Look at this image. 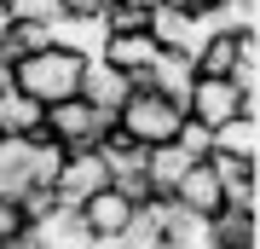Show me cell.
<instances>
[{
  "mask_svg": "<svg viewBox=\"0 0 260 249\" xmlns=\"http://www.w3.org/2000/svg\"><path fill=\"white\" fill-rule=\"evenodd\" d=\"M81 52H70V46H41V52H29L12 64V93H23V99L35 104H58V99H75V87H81Z\"/></svg>",
  "mask_w": 260,
  "mask_h": 249,
  "instance_id": "6da1fadb",
  "label": "cell"
},
{
  "mask_svg": "<svg viewBox=\"0 0 260 249\" xmlns=\"http://www.w3.org/2000/svg\"><path fill=\"white\" fill-rule=\"evenodd\" d=\"M179 122H185V110H179L168 93L156 87H133L127 99H121V110H116V128L133 139V145H168V139L179 133Z\"/></svg>",
  "mask_w": 260,
  "mask_h": 249,
  "instance_id": "7a4b0ae2",
  "label": "cell"
},
{
  "mask_svg": "<svg viewBox=\"0 0 260 249\" xmlns=\"http://www.w3.org/2000/svg\"><path fill=\"white\" fill-rule=\"evenodd\" d=\"M116 128V116H104L99 104H87L81 93L75 99H58V104H41V133L64 151H93L104 133Z\"/></svg>",
  "mask_w": 260,
  "mask_h": 249,
  "instance_id": "3957f363",
  "label": "cell"
},
{
  "mask_svg": "<svg viewBox=\"0 0 260 249\" xmlns=\"http://www.w3.org/2000/svg\"><path fill=\"white\" fill-rule=\"evenodd\" d=\"M99 185H110L99 145H93V151H64V162H58V174H52V197H58V209H81L87 197L99 191Z\"/></svg>",
  "mask_w": 260,
  "mask_h": 249,
  "instance_id": "277c9868",
  "label": "cell"
},
{
  "mask_svg": "<svg viewBox=\"0 0 260 249\" xmlns=\"http://www.w3.org/2000/svg\"><path fill=\"white\" fill-rule=\"evenodd\" d=\"M243 104V93L232 87V75H191V93H185V116L203 122V128H220L232 122Z\"/></svg>",
  "mask_w": 260,
  "mask_h": 249,
  "instance_id": "5b68a950",
  "label": "cell"
},
{
  "mask_svg": "<svg viewBox=\"0 0 260 249\" xmlns=\"http://www.w3.org/2000/svg\"><path fill=\"white\" fill-rule=\"evenodd\" d=\"M208 168H214V180H220V203L225 209L260 214V162H237V157L208 151Z\"/></svg>",
  "mask_w": 260,
  "mask_h": 249,
  "instance_id": "8992f818",
  "label": "cell"
},
{
  "mask_svg": "<svg viewBox=\"0 0 260 249\" xmlns=\"http://www.w3.org/2000/svg\"><path fill=\"white\" fill-rule=\"evenodd\" d=\"M133 209H139V203H133L127 191H116V185H99V191L87 197L75 214H81L87 238H121V232H127V220H133Z\"/></svg>",
  "mask_w": 260,
  "mask_h": 249,
  "instance_id": "52a82bcc",
  "label": "cell"
},
{
  "mask_svg": "<svg viewBox=\"0 0 260 249\" xmlns=\"http://www.w3.org/2000/svg\"><path fill=\"white\" fill-rule=\"evenodd\" d=\"M156 52H162V46L150 41V29H133V35H104V41H99V58H104V64H116L133 87H145V70L156 64Z\"/></svg>",
  "mask_w": 260,
  "mask_h": 249,
  "instance_id": "ba28073f",
  "label": "cell"
},
{
  "mask_svg": "<svg viewBox=\"0 0 260 249\" xmlns=\"http://www.w3.org/2000/svg\"><path fill=\"white\" fill-rule=\"evenodd\" d=\"M75 93H81L87 104H99L104 116H116V110H121V99L133 93V81H127V75H121L116 64H104V58L93 52V58L81 64V87H75Z\"/></svg>",
  "mask_w": 260,
  "mask_h": 249,
  "instance_id": "9c48e42d",
  "label": "cell"
},
{
  "mask_svg": "<svg viewBox=\"0 0 260 249\" xmlns=\"http://www.w3.org/2000/svg\"><path fill=\"white\" fill-rule=\"evenodd\" d=\"M208 238H214V249H260V214L220 203L208 214Z\"/></svg>",
  "mask_w": 260,
  "mask_h": 249,
  "instance_id": "30bf717a",
  "label": "cell"
},
{
  "mask_svg": "<svg viewBox=\"0 0 260 249\" xmlns=\"http://www.w3.org/2000/svg\"><path fill=\"white\" fill-rule=\"evenodd\" d=\"M191 168V157L168 139V145H145V185H150V197H174V185L179 174Z\"/></svg>",
  "mask_w": 260,
  "mask_h": 249,
  "instance_id": "8fae6325",
  "label": "cell"
},
{
  "mask_svg": "<svg viewBox=\"0 0 260 249\" xmlns=\"http://www.w3.org/2000/svg\"><path fill=\"white\" fill-rule=\"evenodd\" d=\"M191 52H168V46H162V52H156V64H150L145 70V87H156V93H168V99H174L179 104V110H185V93H191Z\"/></svg>",
  "mask_w": 260,
  "mask_h": 249,
  "instance_id": "7c38bea8",
  "label": "cell"
},
{
  "mask_svg": "<svg viewBox=\"0 0 260 249\" xmlns=\"http://www.w3.org/2000/svg\"><path fill=\"white\" fill-rule=\"evenodd\" d=\"M174 203H179V209H191V214H214V209H220V180H214L208 157H203V162H191L185 174H179Z\"/></svg>",
  "mask_w": 260,
  "mask_h": 249,
  "instance_id": "4fadbf2b",
  "label": "cell"
},
{
  "mask_svg": "<svg viewBox=\"0 0 260 249\" xmlns=\"http://www.w3.org/2000/svg\"><path fill=\"white\" fill-rule=\"evenodd\" d=\"M208 133H214L208 151L237 157V162H260V116H232V122H220V128H208Z\"/></svg>",
  "mask_w": 260,
  "mask_h": 249,
  "instance_id": "5bb4252c",
  "label": "cell"
},
{
  "mask_svg": "<svg viewBox=\"0 0 260 249\" xmlns=\"http://www.w3.org/2000/svg\"><path fill=\"white\" fill-rule=\"evenodd\" d=\"M237 64V29H203V41L191 46V70L197 75H232Z\"/></svg>",
  "mask_w": 260,
  "mask_h": 249,
  "instance_id": "9a60e30c",
  "label": "cell"
},
{
  "mask_svg": "<svg viewBox=\"0 0 260 249\" xmlns=\"http://www.w3.org/2000/svg\"><path fill=\"white\" fill-rule=\"evenodd\" d=\"M41 46H52V23H23V18H6V23H0V58H6V64L41 52Z\"/></svg>",
  "mask_w": 260,
  "mask_h": 249,
  "instance_id": "2e32d148",
  "label": "cell"
},
{
  "mask_svg": "<svg viewBox=\"0 0 260 249\" xmlns=\"http://www.w3.org/2000/svg\"><path fill=\"white\" fill-rule=\"evenodd\" d=\"M52 41L70 46V52H81V58H93L99 41H104V23H99V18H58V23H52Z\"/></svg>",
  "mask_w": 260,
  "mask_h": 249,
  "instance_id": "e0dca14e",
  "label": "cell"
},
{
  "mask_svg": "<svg viewBox=\"0 0 260 249\" xmlns=\"http://www.w3.org/2000/svg\"><path fill=\"white\" fill-rule=\"evenodd\" d=\"M0 133H41V104L23 93H0Z\"/></svg>",
  "mask_w": 260,
  "mask_h": 249,
  "instance_id": "ac0fdd59",
  "label": "cell"
},
{
  "mask_svg": "<svg viewBox=\"0 0 260 249\" xmlns=\"http://www.w3.org/2000/svg\"><path fill=\"white\" fill-rule=\"evenodd\" d=\"M203 18L208 29H260V0H214Z\"/></svg>",
  "mask_w": 260,
  "mask_h": 249,
  "instance_id": "d6986e66",
  "label": "cell"
},
{
  "mask_svg": "<svg viewBox=\"0 0 260 249\" xmlns=\"http://www.w3.org/2000/svg\"><path fill=\"white\" fill-rule=\"evenodd\" d=\"M6 18H23V23H58V18H64V0H6Z\"/></svg>",
  "mask_w": 260,
  "mask_h": 249,
  "instance_id": "ffe728a7",
  "label": "cell"
},
{
  "mask_svg": "<svg viewBox=\"0 0 260 249\" xmlns=\"http://www.w3.org/2000/svg\"><path fill=\"white\" fill-rule=\"evenodd\" d=\"M174 145L185 151L191 162H203V157H208V145H214V133L203 128V122H191V116H185V122H179V133H174Z\"/></svg>",
  "mask_w": 260,
  "mask_h": 249,
  "instance_id": "44dd1931",
  "label": "cell"
},
{
  "mask_svg": "<svg viewBox=\"0 0 260 249\" xmlns=\"http://www.w3.org/2000/svg\"><path fill=\"white\" fill-rule=\"evenodd\" d=\"M0 93H12V64L0 58Z\"/></svg>",
  "mask_w": 260,
  "mask_h": 249,
  "instance_id": "7402d4cb",
  "label": "cell"
}]
</instances>
